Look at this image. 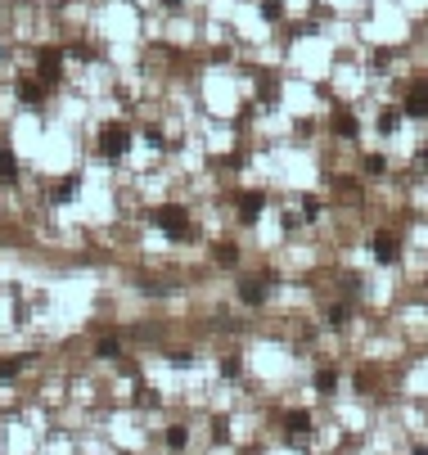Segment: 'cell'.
Here are the masks:
<instances>
[{
  "label": "cell",
  "mask_w": 428,
  "mask_h": 455,
  "mask_svg": "<svg viewBox=\"0 0 428 455\" xmlns=\"http://www.w3.org/2000/svg\"><path fill=\"white\" fill-rule=\"evenodd\" d=\"M0 181H18V158L9 154V149L0 154Z\"/></svg>",
  "instance_id": "cell-11"
},
{
  "label": "cell",
  "mask_w": 428,
  "mask_h": 455,
  "mask_svg": "<svg viewBox=\"0 0 428 455\" xmlns=\"http://www.w3.org/2000/svg\"><path fill=\"white\" fill-rule=\"evenodd\" d=\"M163 5H171V9H176V5H180V0H163Z\"/></svg>",
  "instance_id": "cell-24"
},
{
  "label": "cell",
  "mask_w": 428,
  "mask_h": 455,
  "mask_svg": "<svg viewBox=\"0 0 428 455\" xmlns=\"http://www.w3.org/2000/svg\"><path fill=\"white\" fill-rule=\"evenodd\" d=\"M145 140H149V145H154V149H163V145H167V140H163V131H154V127L145 131Z\"/></svg>",
  "instance_id": "cell-22"
},
{
  "label": "cell",
  "mask_w": 428,
  "mask_h": 455,
  "mask_svg": "<svg viewBox=\"0 0 428 455\" xmlns=\"http://www.w3.org/2000/svg\"><path fill=\"white\" fill-rule=\"evenodd\" d=\"M171 365H194V352H171Z\"/></svg>",
  "instance_id": "cell-23"
},
{
  "label": "cell",
  "mask_w": 428,
  "mask_h": 455,
  "mask_svg": "<svg viewBox=\"0 0 428 455\" xmlns=\"http://www.w3.org/2000/svg\"><path fill=\"white\" fill-rule=\"evenodd\" d=\"M216 262H221V266H235V262H239V248H235V244H216Z\"/></svg>",
  "instance_id": "cell-14"
},
{
  "label": "cell",
  "mask_w": 428,
  "mask_h": 455,
  "mask_svg": "<svg viewBox=\"0 0 428 455\" xmlns=\"http://www.w3.org/2000/svg\"><path fill=\"white\" fill-rule=\"evenodd\" d=\"M72 189H77V176H63V181L54 185V203H68V198H72Z\"/></svg>",
  "instance_id": "cell-13"
},
{
  "label": "cell",
  "mask_w": 428,
  "mask_h": 455,
  "mask_svg": "<svg viewBox=\"0 0 428 455\" xmlns=\"http://www.w3.org/2000/svg\"><path fill=\"white\" fill-rule=\"evenodd\" d=\"M397 127H402V113H397V109H383V113H379V131H397Z\"/></svg>",
  "instance_id": "cell-16"
},
{
  "label": "cell",
  "mask_w": 428,
  "mask_h": 455,
  "mask_svg": "<svg viewBox=\"0 0 428 455\" xmlns=\"http://www.w3.org/2000/svg\"><path fill=\"white\" fill-rule=\"evenodd\" d=\"M406 113H411V118H424V113H428L424 90H411V95H406Z\"/></svg>",
  "instance_id": "cell-12"
},
{
  "label": "cell",
  "mask_w": 428,
  "mask_h": 455,
  "mask_svg": "<svg viewBox=\"0 0 428 455\" xmlns=\"http://www.w3.org/2000/svg\"><path fill=\"white\" fill-rule=\"evenodd\" d=\"M18 369H23V361H0V378H14Z\"/></svg>",
  "instance_id": "cell-20"
},
{
  "label": "cell",
  "mask_w": 428,
  "mask_h": 455,
  "mask_svg": "<svg viewBox=\"0 0 428 455\" xmlns=\"http://www.w3.org/2000/svg\"><path fill=\"white\" fill-rule=\"evenodd\" d=\"M334 131H338V136H342V140H356V136H360V127H356V118H351V113H342V109L334 113Z\"/></svg>",
  "instance_id": "cell-9"
},
{
  "label": "cell",
  "mask_w": 428,
  "mask_h": 455,
  "mask_svg": "<svg viewBox=\"0 0 428 455\" xmlns=\"http://www.w3.org/2000/svg\"><path fill=\"white\" fill-rule=\"evenodd\" d=\"M325 320H329L334 329H342V325H347V307H329V311H325Z\"/></svg>",
  "instance_id": "cell-19"
},
{
  "label": "cell",
  "mask_w": 428,
  "mask_h": 455,
  "mask_svg": "<svg viewBox=\"0 0 428 455\" xmlns=\"http://www.w3.org/2000/svg\"><path fill=\"white\" fill-rule=\"evenodd\" d=\"M18 95H23V104H32V109H41V104H45V86H41V81H32V77L18 81Z\"/></svg>",
  "instance_id": "cell-8"
},
{
  "label": "cell",
  "mask_w": 428,
  "mask_h": 455,
  "mask_svg": "<svg viewBox=\"0 0 428 455\" xmlns=\"http://www.w3.org/2000/svg\"><path fill=\"white\" fill-rule=\"evenodd\" d=\"M365 172H370V176H383V172H388V158H383V154H365Z\"/></svg>",
  "instance_id": "cell-18"
},
{
  "label": "cell",
  "mask_w": 428,
  "mask_h": 455,
  "mask_svg": "<svg viewBox=\"0 0 428 455\" xmlns=\"http://www.w3.org/2000/svg\"><path fill=\"white\" fill-rule=\"evenodd\" d=\"M185 442H189V429H185V424H171V429H167V447L171 451H185Z\"/></svg>",
  "instance_id": "cell-10"
},
{
  "label": "cell",
  "mask_w": 428,
  "mask_h": 455,
  "mask_svg": "<svg viewBox=\"0 0 428 455\" xmlns=\"http://www.w3.org/2000/svg\"><path fill=\"white\" fill-rule=\"evenodd\" d=\"M334 383H338V369H320L316 374V392H334Z\"/></svg>",
  "instance_id": "cell-15"
},
{
  "label": "cell",
  "mask_w": 428,
  "mask_h": 455,
  "mask_svg": "<svg viewBox=\"0 0 428 455\" xmlns=\"http://www.w3.org/2000/svg\"><path fill=\"white\" fill-rule=\"evenodd\" d=\"M262 207H266V194H257V189L239 194V221H244V225H253L257 216H262Z\"/></svg>",
  "instance_id": "cell-5"
},
{
  "label": "cell",
  "mask_w": 428,
  "mask_h": 455,
  "mask_svg": "<svg viewBox=\"0 0 428 455\" xmlns=\"http://www.w3.org/2000/svg\"><path fill=\"white\" fill-rule=\"evenodd\" d=\"M284 429H289V438H307L311 433V415L307 410H289L284 415Z\"/></svg>",
  "instance_id": "cell-7"
},
{
  "label": "cell",
  "mask_w": 428,
  "mask_h": 455,
  "mask_svg": "<svg viewBox=\"0 0 428 455\" xmlns=\"http://www.w3.org/2000/svg\"><path fill=\"white\" fill-rule=\"evenodd\" d=\"M271 284H275V280H244V284H239V298L248 302V307H257V302H266Z\"/></svg>",
  "instance_id": "cell-6"
},
{
  "label": "cell",
  "mask_w": 428,
  "mask_h": 455,
  "mask_svg": "<svg viewBox=\"0 0 428 455\" xmlns=\"http://www.w3.org/2000/svg\"><path fill=\"white\" fill-rule=\"evenodd\" d=\"M59 77H63V54L59 50H36V81L54 86Z\"/></svg>",
  "instance_id": "cell-2"
},
{
  "label": "cell",
  "mask_w": 428,
  "mask_h": 455,
  "mask_svg": "<svg viewBox=\"0 0 428 455\" xmlns=\"http://www.w3.org/2000/svg\"><path fill=\"white\" fill-rule=\"evenodd\" d=\"M374 257L383 262V266L402 262V244H397V234H374Z\"/></svg>",
  "instance_id": "cell-4"
},
{
  "label": "cell",
  "mask_w": 428,
  "mask_h": 455,
  "mask_svg": "<svg viewBox=\"0 0 428 455\" xmlns=\"http://www.w3.org/2000/svg\"><path fill=\"white\" fill-rule=\"evenodd\" d=\"M154 221L163 225L171 239H185V234H189V216H185V207H158Z\"/></svg>",
  "instance_id": "cell-3"
},
{
  "label": "cell",
  "mask_w": 428,
  "mask_h": 455,
  "mask_svg": "<svg viewBox=\"0 0 428 455\" xmlns=\"http://www.w3.org/2000/svg\"><path fill=\"white\" fill-rule=\"evenodd\" d=\"M302 212H307V216H320V198L307 194V198H302Z\"/></svg>",
  "instance_id": "cell-21"
},
{
  "label": "cell",
  "mask_w": 428,
  "mask_h": 455,
  "mask_svg": "<svg viewBox=\"0 0 428 455\" xmlns=\"http://www.w3.org/2000/svg\"><path fill=\"white\" fill-rule=\"evenodd\" d=\"M95 352H100L104 361H113V356H122V343H118V338H100V347H95Z\"/></svg>",
  "instance_id": "cell-17"
},
{
  "label": "cell",
  "mask_w": 428,
  "mask_h": 455,
  "mask_svg": "<svg viewBox=\"0 0 428 455\" xmlns=\"http://www.w3.org/2000/svg\"><path fill=\"white\" fill-rule=\"evenodd\" d=\"M131 149V131L122 127V122H109V127L100 131V154L104 158H122Z\"/></svg>",
  "instance_id": "cell-1"
}]
</instances>
